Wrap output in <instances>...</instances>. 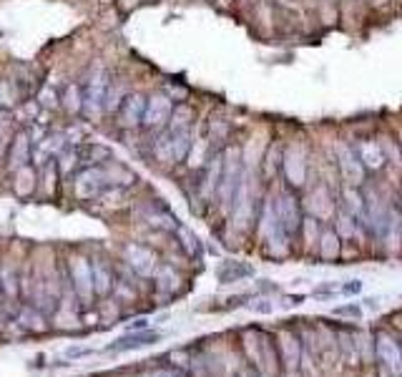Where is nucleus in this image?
Listing matches in <instances>:
<instances>
[{"mask_svg": "<svg viewBox=\"0 0 402 377\" xmlns=\"http://www.w3.org/2000/svg\"><path fill=\"white\" fill-rule=\"evenodd\" d=\"M108 83H111V75L108 71L100 66V63H94V68L86 73V81H83V116H88L91 121H98L106 108V91Z\"/></svg>", "mask_w": 402, "mask_h": 377, "instance_id": "1", "label": "nucleus"}, {"mask_svg": "<svg viewBox=\"0 0 402 377\" xmlns=\"http://www.w3.org/2000/svg\"><path fill=\"white\" fill-rule=\"evenodd\" d=\"M241 156H239L237 149H229L224 156V163H221V179H219V188H216V196L224 207H232L234 199H237V191L241 186Z\"/></svg>", "mask_w": 402, "mask_h": 377, "instance_id": "2", "label": "nucleus"}, {"mask_svg": "<svg viewBox=\"0 0 402 377\" xmlns=\"http://www.w3.org/2000/svg\"><path fill=\"white\" fill-rule=\"evenodd\" d=\"M108 188L113 186L108 182L106 163L103 166H88V169H81L75 174V196L78 199H96Z\"/></svg>", "mask_w": 402, "mask_h": 377, "instance_id": "3", "label": "nucleus"}, {"mask_svg": "<svg viewBox=\"0 0 402 377\" xmlns=\"http://www.w3.org/2000/svg\"><path fill=\"white\" fill-rule=\"evenodd\" d=\"M171 113H174V98H169V94H154L151 98H146L144 108V126L146 131H163L169 126Z\"/></svg>", "mask_w": 402, "mask_h": 377, "instance_id": "4", "label": "nucleus"}, {"mask_svg": "<svg viewBox=\"0 0 402 377\" xmlns=\"http://www.w3.org/2000/svg\"><path fill=\"white\" fill-rule=\"evenodd\" d=\"M68 146V138H66V131H48L43 136L33 141V156L31 161L36 166H50L53 158H58L63 149Z\"/></svg>", "mask_w": 402, "mask_h": 377, "instance_id": "5", "label": "nucleus"}, {"mask_svg": "<svg viewBox=\"0 0 402 377\" xmlns=\"http://www.w3.org/2000/svg\"><path fill=\"white\" fill-rule=\"evenodd\" d=\"M274 212H276V219H279V226H282L284 237H295L297 232L302 229V209H299V201L292 191H284L279 196V201L274 204Z\"/></svg>", "mask_w": 402, "mask_h": 377, "instance_id": "6", "label": "nucleus"}, {"mask_svg": "<svg viewBox=\"0 0 402 377\" xmlns=\"http://www.w3.org/2000/svg\"><path fill=\"white\" fill-rule=\"evenodd\" d=\"M144 108H146V96L126 94L119 111L113 113V116H116V124H119L121 128H126V131H133V128H138L141 121H144Z\"/></svg>", "mask_w": 402, "mask_h": 377, "instance_id": "7", "label": "nucleus"}, {"mask_svg": "<svg viewBox=\"0 0 402 377\" xmlns=\"http://www.w3.org/2000/svg\"><path fill=\"white\" fill-rule=\"evenodd\" d=\"M68 279L70 284H73V292L78 300L83 302L91 300V295H94V269H91V262H86V259L81 257L70 259Z\"/></svg>", "mask_w": 402, "mask_h": 377, "instance_id": "8", "label": "nucleus"}, {"mask_svg": "<svg viewBox=\"0 0 402 377\" xmlns=\"http://www.w3.org/2000/svg\"><path fill=\"white\" fill-rule=\"evenodd\" d=\"M31 156H33V136L28 128H20V131H15V136L10 141V149H8V163H6L8 171H18L23 166H28Z\"/></svg>", "mask_w": 402, "mask_h": 377, "instance_id": "9", "label": "nucleus"}, {"mask_svg": "<svg viewBox=\"0 0 402 377\" xmlns=\"http://www.w3.org/2000/svg\"><path fill=\"white\" fill-rule=\"evenodd\" d=\"M124 257L128 262V267L141 276L154 274V269H156V254L141 244H128L124 249Z\"/></svg>", "mask_w": 402, "mask_h": 377, "instance_id": "10", "label": "nucleus"}, {"mask_svg": "<svg viewBox=\"0 0 402 377\" xmlns=\"http://www.w3.org/2000/svg\"><path fill=\"white\" fill-rule=\"evenodd\" d=\"M161 339V332L154 330H141V332H126L124 337H119L116 342L108 345V352H128V350H141V347L156 345Z\"/></svg>", "mask_w": 402, "mask_h": 377, "instance_id": "11", "label": "nucleus"}, {"mask_svg": "<svg viewBox=\"0 0 402 377\" xmlns=\"http://www.w3.org/2000/svg\"><path fill=\"white\" fill-rule=\"evenodd\" d=\"M337 156H339V169H342V176L347 179V184H359V179L364 174V166L359 161L355 146H342L337 151Z\"/></svg>", "mask_w": 402, "mask_h": 377, "instance_id": "12", "label": "nucleus"}, {"mask_svg": "<svg viewBox=\"0 0 402 377\" xmlns=\"http://www.w3.org/2000/svg\"><path fill=\"white\" fill-rule=\"evenodd\" d=\"M91 269H94V292L100 297H106L113 292V287H116V276H113V269L108 267L103 259H96L94 264H91Z\"/></svg>", "mask_w": 402, "mask_h": 377, "instance_id": "13", "label": "nucleus"}, {"mask_svg": "<svg viewBox=\"0 0 402 377\" xmlns=\"http://www.w3.org/2000/svg\"><path fill=\"white\" fill-rule=\"evenodd\" d=\"M355 151H357L364 169H382L385 161H387L382 154V146L375 144V141H359V144H355Z\"/></svg>", "mask_w": 402, "mask_h": 377, "instance_id": "14", "label": "nucleus"}, {"mask_svg": "<svg viewBox=\"0 0 402 377\" xmlns=\"http://www.w3.org/2000/svg\"><path fill=\"white\" fill-rule=\"evenodd\" d=\"M78 158H81V169H88V166H103L106 161H111V151L106 146L98 144H81L78 146Z\"/></svg>", "mask_w": 402, "mask_h": 377, "instance_id": "15", "label": "nucleus"}, {"mask_svg": "<svg viewBox=\"0 0 402 377\" xmlns=\"http://www.w3.org/2000/svg\"><path fill=\"white\" fill-rule=\"evenodd\" d=\"M221 284H232V282H239V279H244V276H254V267L246 262H224L216 272Z\"/></svg>", "mask_w": 402, "mask_h": 377, "instance_id": "16", "label": "nucleus"}, {"mask_svg": "<svg viewBox=\"0 0 402 377\" xmlns=\"http://www.w3.org/2000/svg\"><path fill=\"white\" fill-rule=\"evenodd\" d=\"M0 295L6 297L8 302H18L20 297L18 274H15V269H13L10 264H3V267H0Z\"/></svg>", "mask_w": 402, "mask_h": 377, "instance_id": "17", "label": "nucleus"}, {"mask_svg": "<svg viewBox=\"0 0 402 377\" xmlns=\"http://www.w3.org/2000/svg\"><path fill=\"white\" fill-rule=\"evenodd\" d=\"M61 106L66 108V113L70 116H78L83 111V86L78 83H68V86L61 91Z\"/></svg>", "mask_w": 402, "mask_h": 377, "instance_id": "18", "label": "nucleus"}, {"mask_svg": "<svg viewBox=\"0 0 402 377\" xmlns=\"http://www.w3.org/2000/svg\"><path fill=\"white\" fill-rule=\"evenodd\" d=\"M58 174L66 179V176H73L81 171V158H78V146H66V149L58 154Z\"/></svg>", "mask_w": 402, "mask_h": 377, "instance_id": "19", "label": "nucleus"}, {"mask_svg": "<svg viewBox=\"0 0 402 377\" xmlns=\"http://www.w3.org/2000/svg\"><path fill=\"white\" fill-rule=\"evenodd\" d=\"M191 124H194V111H191V106L179 103V106H174V113H171L166 128H169V131H191Z\"/></svg>", "mask_w": 402, "mask_h": 377, "instance_id": "20", "label": "nucleus"}, {"mask_svg": "<svg viewBox=\"0 0 402 377\" xmlns=\"http://www.w3.org/2000/svg\"><path fill=\"white\" fill-rule=\"evenodd\" d=\"M169 131V128H166ZM171 136V154H174V163L184 161L191 154V131H169Z\"/></svg>", "mask_w": 402, "mask_h": 377, "instance_id": "21", "label": "nucleus"}, {"mask_svg": "<svg viewBox=\"0 0 402 377\" xmlns=\"http://www.w3.org/2000/svg\"><path fill=\"white\" fill-rule=\"evenodd\" d=\"M15 174V194L18 196H31L36 188V166H23V169L13 171Z\"/></svg>", "mask_w": 402, "mask_h": 377, "instance_id": "22", "label": "nucleus"}, {"mask_svg": "<svg viewBox=\"0 0 402 377\" xmlns=\"http://www.w3.org/2000/svg\"><path fill=\"white\" fill-rule=\"evenodd\" d=\"M18 322L25 327V330H33V332H40L45 330V320H43V312L36 307H23L18 312Z\"/></svg>", "mask_w": 402, "mask_h": 377, "instance_id": "23", "label": "nucleus"}, {"mask_svg": "<svg viewBox=\"0 0 402 377\" xmlns=\"http://www.w3.org/2000/svg\"><path fill=\"white\" fill-rule=\"evenodd\" d=\"M377 355H380V360L387 362L389 367H397V364H400V350H397V345L389 337L377 339Z\"/></svg>", "mask_w": 402, "mask_h": 377, "instance_id": "24", "label": "nucleus"}, {"mask_svg": "<svg viewBox=\"0 0 402 377\" xmlns=\"http://www.w3.org/2000/svg\"><path fill=\"white\" fill-rule=\"evenodd\" d=\"M176 234H179V239H181V246H184V251H186L188 257H199L201 254V242H199V237H196L191 229H186V226H176Z\"/></svg>", "mask_w": 402, "mask_h": 377, "instance_id": "25", "label": "nucleus"}, {"mask_svg": "<svg viewBox=\"0 0 402 377\" xmlns=\"http://www.w3.org/2000/svg\"><path fill=\"white\" fill-rule=\"evenodd\" d=\"M126 98V91L121 88L119 81H111L108 83V91H106V103H103V108H106V113H116L121 106V101Z\"/></svg>", "mask_w": 402, "mask_h": 377, "instance_id": "26", "label": "nucleus"}, {"mask_svg": "<svg viewBox=\"0 0 402 377\" xmlns=\"http://www.w3.org/2000/svg\"><path fill=\"white\" fill-rule=\"evenodd\" d=\"M38 106L40 108H58L61 106V94H56V88L53 86H43L40 88V94H38Z\"/></svg>", "mask_w": 402, "mask_h": 377, "instance_id": "27", "label": "nucleus"}, {"mask_svg": "<svg viewBox=\"0 0 402 377\" xmlns=\"http://www.w3.org/2000/svg\"><path fill=\"white\" fill-rule=\"evenodd\" d=\"M15 103V88L10 81L0 78V108H10Z\"/></svg>", "mask_w": 402, "mask_h": 377, "instance_id": "28", "label": "nucleus"}, {"mask_svg": "<svg viewBox=\"0 0 402 377\" xmlns=\"http://www.w3.org/2000/svg\"><path fill=\"white\" fill-rule=\"evenodd\" d=\"M86 136H88V131H86V126H68L66 128V138H68V146H81V144H86Z\"/></svg>", "mask_w": 402, "mask_h": 377, "instance_id": "29", "label": "nucleus"}, {"mask_svg": "<svg viewBox=\"0 0 402 377\" xmlns=\"http://www.w3.org/2000/svg\"><path fill=\"white\" fill-rule=\"evenodd\" d=\"M322 254L325 257H337V234L327 232L322 237Z\"/></svg>", "mask_w": 402, "mask_h": 377, "instance_id": "30", "label": "nucleus"}, {"mask_svg": "<svg viewBox=\"0 0 402 377\" xmlns=\"http://www.w3.org/2000/svg\"><path fill=\"white\" fill-rule=\"evenodd\" d=\"M332 314H337V317H362V307L359 304H342V307H334Z\"/></svg>", "mask_w": 402, "mask_h": 377, "instance_id": "31", "label": "nucleus"}, {"mask_svg": "<svg viewBox=\"0 0 402 377\" xmlns=\"http://www.w3.org/2000/svg\"><path fill=\"white\" fill-rule=\"evenodd\" d=\"M249 309L257 314H269V312H274V304H271L269 300H257V302H251Z\"/></svg>", "mask_w": 402, "mask_h": 377, "instance_id": "32", "label": "nucleus"}, {"mask_svg": "<svg viewBox=\"0 0 402 377\" xmlns=\"http://www.w3.org/2000/svg\"><path fill=\"white\" fill-rule=\"evenodd\" d=\"M91 355V350L88 347H68V350L63 352V357L66 360H78V357H88Z\"/></svg>", "mask_w": 402, "mask_h": 377, "instance_id": "33", "label": "nucleus"}, {"mask_svg": "<svg viewBox=\"0 0 402 377\" xmlns=\"http://www.w3.org/2000/svg\"><path fill=\"white\" fill-rule=\"evenodd\" d=\"M10 124H13V116L6 111V108H0V141L6 138L8 128H10Z\"/></svg>", "mask_w": 402, "mask_h": 377, "instance_id": "34", "label": "nucleus"}, {"mask_svg": "<svg viewBox=\"0 0 402 377\" xmlns=\"http://www.w3.org/2000/svg\"><path fill=\"white\" fill-rule=\"evenodd\" d=\"M362 287H364V282L352 279V282H347L345 287H342V292H345V295H359V292H362Z\"/></svg>", "mask_w": 402, "mask_h": 377, "instance_id": "35", "label": "nucleus"}, {"mask_svg": "<svg viewBox=\"0 0 402 377\" xmlns=\"http://www.w3.org/2000/svg\"><path fill=\"white\" fill-rule=\"evenodd\" d=\"M141 330H149V320L146 317H138V320H133L131 325L126 327V332H141Z\"/></svg>", "mask_w": 402, "mask_h": 377, "instance_id": "36", "label": "nucleus"}, {"mask_svg": "<svg viewBox=\"0 0 402 377\" xmlns=\"http://www.w3.org/2000/svg\"><path fill=\"white\" fill-rule=\"evenodd\" d=\"M149 377H181L179 372H174V370H156V372H151Z\"/></svg>", "mask_w": 402, "mask_h": 377, "instance_id": "37", "label": "nucleus"}, {"mask_svg": "<svg viewBox=\"0 0 402 377\" xmlns=\"http://www.w3.org/2000/svg\"><path fill=\"white\" fill-rule=\"evenodd\" d=\"M364 302H367V307H370V309H377V307H380V300H375V297H367V300H364Z\"/></svg>", "mask_w": 402, "mask_h": 377, "instance_id": "38", "label": "nucleus"}, {"mask_svg": "<svg viewBox=\"0 0 402 377\" xmlns=\"http://www.w3.org/2000/svg\"><path fill=\"white\" fill-rule=\"evenodd\" d=\"M372 3H375V6H382V3H387V0H372Z\"/></svg>", "mask_w": 402, "mask_h": 377, "instance_id": "39", "label": "nucleus"}]
</instances>
